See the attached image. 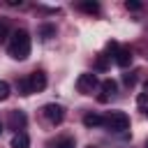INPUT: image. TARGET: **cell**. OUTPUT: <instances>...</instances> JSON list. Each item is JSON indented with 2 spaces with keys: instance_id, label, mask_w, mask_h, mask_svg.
<instances>
[{
  "instance_id": "2",
  "label": "cell",
  "mask_w": 148,
  "mask_h": 148,
  "mask_svg": "<svg viewBox=\"0 0 148 148\" xmlns=\"http://www.w3.org/2000/svg\"><path fill=\"white\" fill-rule=\"evenodd\" d=\"M104 125L111 132H125V130H130V116L123 113V111H111L104 118Z\"/></svg>"
},
{
  "instance_id": "23",
  "label": "cell",
  "mask_w": 148,
  "mask_h": 148,
  "mask_svg": "<svg viewBox=\"0 0 148 148\" xmlns=\"http://www.w3.org/2000/svg\"><path fill=\"white\" fill-rule=\"evenodd\" d=\"M88 148H95V146H88Z\"/></svg>"
},
{
  "instance_id": "10",
  "label": "cell",
  "mask_w": 148,
  "mask_h": 148,
  "mask_svg": "<svg viewBox=\"0 0 148 148\" xmlns=\"http://www.w3.org/2000/svg\"><path fill=\"white\" fill-rule=\"evenodd\" d=\"M99 88L104 90V97H109V95H116V90H118V83H116L113 79H104V81L99 83Z\"/></svg>"
},
{
  "instance_id": "20",
  "label": "cell",
  "mask_w": 148,
  "mask_h": 148,
  "mask_svg": "<svg viewBox=\"0 0 148 148\" xmlns=\"http://www.w3.org/2000/svg\"><path fill=\"white\" fill-rule=\"evenodd\" d=\"M136 102H139V104H141V106H143V104H146V102H148V90H146V92H141V95H139V97H136Z\"/></svg>"
},
{
  "instance_id": "3",
  "label": "cell",
  "mask_w": 148,
  "mask_h": 148,
  "mask_svg": "<svg viewBox=\"0 0 148 148\" xmlns=\"http://www.w3.org/2000/svg\"><path fill=\"white\" fill-rule=\"evenodd\" d=\"M99 86V81H97V76L95 74H90V72H83V74H79V79H76V90L81 92V95H92V90Z\"/></svg>"
},
{
  "instance_id": "24",
  "label": "cell",
  "mask_w": 148,
  "mask_h": 148,
  "mask_svg": "<svg viewBox=\"0 0 148 148\" xmlns=\"http://www.w3.org/2000/svg\"><path fill=\"white\" fill-rule=\"evenodd\" d=\"M146 116H148V111H146Z\"/></svg>"
},
{
  "instance_id": "17",
  "label": "cell",
  "mask_w": 148,
  "mask_h": 148,
  "mask_svg": "<svg viewBox=\"0 0 148 148\" xmlns=\"http://www.w3.org/2000/svg\"><path fill=\"white\" fill-rule=\"evenodd\" d=\"M123 81H125V86H130V88H132V86L136 83V72H132V74H125V76H123Z\"/></svg>"
},
{
  "instance_id": "4",
  "label": "cell",
  "mask_w": 148,
  "mask_h": 148,
  "mask_svg": "<svg viewBox=\"0 0 148 148\" xmlns=\"http://www.w3.org/2000/svg\"><path fill=\"white\" fill-rule=\"evenodd\" d=\"M42 113H44V118H46L51 125H60V123H62V118H65V109H62L60 104H56V102L44 104Z\"/></svg>"
},
{
  "instance_id": "15",
  "label": "cell",
  "mask_w": 148,
  "mask_h": 148,
  "mask_svg": "<svg viewBox=\"0 0 148 148\" xmlns=\"http://www.w3.org/2000/svg\"><path fill=\"white\" fill-rule=\"evenodd\" d=\"M9 97V83L7 81H0V102Z\"/></svg>"
},
{
  "instance_id": "6",
  "label": "cell",
  "mask_w": 148,
  "mask_h": 148,
  "mask_svg": "<svg viewBox=\"0 0 148 148\" xmlns=\"http://www.w3.org/2000/svg\"><path fill=\"white\" fill-rule=\"evenodd\" d=\"M113 58H116V65H118V67H123V69L132 65V51H130L127 46H120V49L116 51V56H113Z\"/></svg>"
},
{
  "instance_id": "5",
  "label": "cell",
  "mask_w": 148,
  "mask_h": 148,
  "mask_svg": "<svg viewBox=\"0 0 148 148\" xmlns=\"http://www.w3.org/2000/svg\"><path fill=\"white\" fill-rule=\"evenodd\" d=\"M28 81H30V90H32V92H42V90L46 88V74H44L42 69L32 72V74L28 76Z\"/></svg>"
},
{
  "instance_id": "14",
  "label": "cell",
  "mask_w": 148,
  "mask_h": 148,
  "mask_svg": "<svg viewBox=\"0 0 148 148\" xmlns=\"http://www.w3.org/2000/svg\"><path fill=\"white\" fill-rule=\"evenodd\" d=\"M56 148H74V139H72V136H62V139L56 143Z\"/></svg>"
},
{
  "instance_id": "7",
  "label": "cell",
  "mask_w": 148,
  "mask_h": 148,
  "mask_svg": "<svg viewBox=\"0 0 148 148\" xmlns=\"http://www.w3.org/2000/svg\"><path fill=\"white\" fill-rule=\"evenodd\" d=\"M25 113L23 111H12L9 113V125H12V130H23V125H25Z\"/></svg>"
},
{
  "instance_id": "12",
  "label": "cell",
  "mask_w": 148,
  "mask_h": 148,
  "mask_svg": "<svg viewBox=\"0 0 148 148\" xmlns=\"http://www.w3.org/2000/svg\"><path fill=\"white\" fill-rule=\"evenodd\" d=\"M39 35H42L44 39H51V37L56 35V25H42V28H39Z\"/></svg>"
},
{
  "instance_id": "22",
  "label": "cell",
  "mask_w": 148,
  "mask_h": 148,
  "mask_svg": "<svg viewBox=\"0 0 148 148\" xmlns=\"http://www.w3.org/2000/svg\"><path fill=\"white\" fill-rule=\"evenodd\" d=\"M146 148H148V141H146Z\"/></svg>"
},
{
  "instance_id": "18",
  "label": "cell",
  "mask_w": 148,
  "mask_h": 148,
  "mask_svg": "<svg viewBox=\"0 0 148 148\" xmlns=\"http://www.w3.org/2000/svg\"><path fill=\"white\" fill-rule=\"evenodd\" d=\"M106 67H109L106 56H99V58H97V69H106Z\"/></svg>"
},
{
  "instance_id": "19",
  "label": "cell",
  "mask_w": 148,
  "mask_h": 148,
  "mask_svg": "<svg viewBox=\"0 0 148 148\" xmlns=\"http://www.w3.org/2000/svg\"><path fill=\"white\" fill-rule=\"evenodd\" d=\"M7 30H9V28H7V21H0V42L7 37Z\"/></svg>"
},
{
  "instance_id": "16",
  "label": "cell",
  "mask_w": 148,
  "mask_h": 148,
  "mask_svg": "<svg viewBox=\"0 0 148 148\" xmlns=\"http://www.w3.org/2000/svg\"><path fill=\"white\" fill-rule=\"evenodd\" d=\"M125 9H127V12H136V9H141V2H136V0H127V2H125Z\"/></svg>"
},
{
  "instance_id": "8",
  "label": "cell",
  "mask_w": 148,
  "mask_h": 148,
  "mask_svg": "<svg viewBox=\"0 0 148 148\" xmlns=\"http://www.w3.org/2000/svg\"><path fill=\"white\" fill-rule=\"evenodd\" d=\"M83 125L86 127H99V125H104V118L99 113H86L83 116Z\"/></svg>"
},
{
  "instance_id": "21",
  "label": "cell",
  "mask_w": 148,
  "mask_h": 148,
  "mask_svg": "<svg viewBox=\"0 0 148 148\" xmlns=\"http://www.w3.org/2000/svg\"><path fill=\"white\" fill-rule=\"evenodd\" d=\"M0 132H2V123H0Z\"/></svg>"
},
{
  "instance_id": "9",
  "label": "cell",
  "mask_w": 148,
  "mask_h": 148,
  "mask_svg": "<svg viewBox=\"0 0 148 148\" xmlns=\"http://www.w3.org/2000/svg\"><path fill=\"white\" fill-rule=\"evenodd\" d=\"M30 146V139L25 132H16L14 139H12V148H28Z\"/></svg>"
},
{
  "instance_id": "13",
  "label": "cell",
  "mask_w": 148,
  "mask_h": 148,
  "mask_svg": "<svg viewBox=\"0 0 148 148\" xmlns=\"http://www.w3.org/2000/svg\"><path fill=\"white\" fill-rule=\"evenodd\" d=\"M18 90H21V95H30L32 90H30V81L28 79H18Z\"/></svg>"
},
{
  "instance_id": "11",
  "label": "cell",
  "mask_w": 148,
  "mask_h": 148,
  "mask_svg": "<svg viewBox=\"0 0 148 148\" xmlns=\"http://www.w3.org/2000/svg\"><path fill=\"white\" fill-rule=\"evenodd\" d=\"M79 9L86 12V14H99V5H97V2H81Z\"/></svg>"
},
{
  "instance_id": "1",
  "label": "cell",
  "mask_w": 148,
  "mask_h": 148,
  "mask_svg": "<svg viewBox=\"0 0 148 148\" xmlns=\"http://www.w3.org/2000/svg\"><path fill=\"white\" fill-rule=\"evenodd\" d=\"M7 51H9V56H12L14 60H25V58L30 56V35H28L23 28H21V30H14Z\"/></svg>"
}]
</instances>
